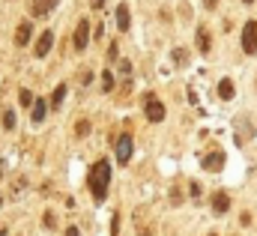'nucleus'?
Returning a JSON list of instances; mask_svg holds the SVG:
<instances>
[{
    "label": "nucleus",
    "mask_w": 257,
    "mask_h": 236,
    "mask_svg": "<svg viewBox=\"0 0 257 236\" xmlns=\"http://www.w3.org/2000/svg\"><path fill=\"white\" fill-rule=\"evenodd\" d=\"M87 186H90V192H93V198H96V201H105L108 186H111V162H108V159H99V162L90 168Z\"/></svg>",
    "instance_id": "f257e3e1"
},
{
    "label": "nucleus",
    "mask_w": 257,
    "mask_h": 236,
    "mask_svg": "<svg viewBox=\"0 0 257 236\" xmlns=\"http://www.w3.org/2000/svg\"><path fill=\"white\" fill-rule=\"evenodd\" d=\"M144 111H147V120H150V123H162V120H165V105H162L153 93L144 96Z\"/></svg>",
    "instance_id": "f03ea898"
},
{
    "label": "nucleus",
    "mask_w": 257,
    "mask_h": 236,
    "mask_svg": "<svg viewBox=\"0 0 257 236\" xmlns=\"http://www.w3.org/2000/svg\"><path fill=\"white\" fill-rule=\"evenodd\" d=\"M243 51L246 54H257V21H249L243 27Z\"/></svg>",
    "instance_id": "7ed1b4c3"
},
{
    "label": "nucleus",
    "mask_w": 257,
    "mask_h": 236,
    "mask_svg": "<svg viewBox=\"0 0 257 236\" xmlns=\"http://www.w3.org/2000/svg\"><path fill=\"white\" fill-rule=\"evenodd\" d=\"M132 153H135V141H132V135H120V141H117V162H120V165H129Z\"/></svg>",
    "instance_id": "20e7f679"
},
{
    "label": "nucleus",
    "mask_w": 257,
    "mask_h": 236,
    "mask_svg": "<svg viewBox=\"0 0 257 236\" xmlns=\"http://www.w3.org/2000/svg\"><path fill=\"white\" fill-rule=\"evenodd\" d=\"M90 45V21L87 18H81L78 21V27H75V48L78 51H84Z\"/></svg>",
    "instance_id": "39448f33"
},
{
    "label": "nucleus",
    "mask_w": 257,
    "mask_h": 236,
    "mask_svg": "<svg viewBox=\"0 0 257 236\" xmlns=\"http://www.w3.org/2000/svg\"><path fill=\"white\" fill-rule=\"evenodd\" d=\"M51 45H54V33H51V30H45V33L36 39V45H33V54H36V57H48Z\"/></svg>",
    "instance_id": "423d86ee"
},
{
    "label": "nucleus",
    "mask_w": 257,
    "mask_h": 236,
    "mask_svg": "<svg viewBox=\"0 0 257 236\" xmlns=\"http://www.w3.org/2000/svg\"><path fill=\"white\" fill-rule=\"evenodd\" d=\"M201 168H207V171L219 174V171L225 168V153H207V156L201 159Z\"/></svg>",
    "instance_id": "0eeeda50"
},
{
    "label": "nucleus",
    "mask_w": 257,
    "mask_h": 236,
    "mask_svg": "<svg viewBox=\"0 0 257 236\" xmlns=\"http://www.w3.org/2000/svg\"><path fill=\"white\" fill-rule=\"evenodd\" d=\"M54 6H57V0H30V3H27V9H30V15H33V18L48 15Z\"/></svg>",
    "instance_id": "6e6552de"
},
{
    "label": "nucleus",
    "mask_w": 257,
    "mask_h": 236,
    "mask_svg": "<svg viewBox=\"0 0 257 236\" xmlns=\"http://www.w3.org/2000/svg\"><path fill=\"white\" fill-rule=\"evenodd\" d=\"M195 45L201 48V54H210V51H213V48H210V45H213V36H210L207 27H198V33H195Z\"/></svg>",
    "instance_id": "1a4fd4ad"
},
{
    "label": "nucleus",
    "mask_w": 257,
    "mask_h": 236,
    "mask_svg": "<svg viewBox=\"0 0 257 236\" xmlns=\"http://www.w3.org/2000/svg\"><path fill=\"white\" fill-rule=\"evenodd\" d=\"M231 210V195L228 192H216V198H213V213L216 216H225Z\"/></svg>",
    "instance_id": "9d476101"
},
{
    "label": "nucleus",
    "mask_w": 257,
    "mask_h": 236,
    "mask_svg": "<svg viewBox=\"0 0 257 236\" xmlns=\"http://www.w3.org/2000/svg\"><path fill=\"white\" fill-rule=\"evenodd\" d=\"M24 192H27V177H12V183H9V198L18 201Z\"/></svg>",
    "instance_id": "9b49d317"
},
{
    "label": "nucleus",
    "mask_w": 257,
    "mask_h": 236,
    "mask_svg": "<svg viewBox=\"0 0 257 236\" xmlns=\"http://www.w3.org/2000/svg\"><path fill=\"white\" fill-rule=\"evenodd\" d=\"M30 30H33V24H27V21L18 24V30H15V45H18V48H24V45L30 42Z\"/></svg>",
    "instance_id": "f8f14e48"
},
{
    "label": "nucleus",
    "mask_w": 257,
    "mask_h": 236,
    "mask_svg": "<svg viewBox=\"0 0 257 236\" xmlns=\"http://www.w3.org/2000/svg\"><path fill=\"white\" fill-rule=\"evenodd\" d=\"M45 111H48L45 99H36V102L30 105V120H33V123H42V120H45Z\"/></svg>",
    "instance_id": "ddd939ff"
},
{
    "label": "nucleus",
    "mask_w": 257,
    "mask_h": 236,
    "mask_svg": "<svg viewBox=\"0 0 257 236\" xmlns=\"http://www.w3.org/2000/svg\"><path fill=\"white\" fill-rule=\"evenodd\" d=\"M129 24H132L129 6H126V3H120V6H117V27H120V30H129Z\"/></svg>",
    "instance_id": "4468645a"
},
{
    "label": "nucleus",
    "mask_w": 257,
    "mask_h": 236,
    "mask_svg": "<svg viewBox=\"0 0 257 236\" xmlns=\"http://www.w3.org/2000/svg\"><path fill=\"white\" fill-rule=\"evenodd\" d=\"M219 96H222L225 102H231V99H234V81H231V78H225V81L219 84Z\"/></svg>",
    "instance_id": "2eb2a0df"
},
{
    "label": "nucleus",
    "mask_w": 257,
    "mask_h": 236,
    "mask_svg": "<svg viewBox=\"0 0 257 236\" xmlns=\"http://www.w3.org/2000/svg\"><path fill=\"white\" fill-rule=\"evenodd\" d=\"M63 96H66V84H57V90L51 93V105L60 108V105H63Z\"/></svg>",
    "instance_id": "dca6fc26"
},
{
    "label": "nucleus",
    "mask_w": 257,
    "mask_h": 236,
    "mask_svg": "<svg viewBox=\"0 0 257 236\" xmlns=\"http://www.w3.org/2000/svg\"><path fill=\"white\" fill-rule=\"evenodd\" d=\"M3 129H6V132H12V129H15V114H12V108H6V111H3Z\"/></svg>",
    "instance_id": "f3484780"
},
{
    "label": "nucleus",
    "mask_w": 257,
    "mask_h": 236,
    "mask_svg": "<svg viewBox=\"0 0 257 236\" xmlns=\"http://www.w3.org/2000/svg\"><path fill=\"white\" fill-rule=\"evenodd\" d=\"M102 90H105V93H108V90H114V75H111L108 69L102 72Z\"/></svg>",
    "instance_id": "a211bd4d"
},
{
    "label": "nucleus",
    "mask_w": 257,
    "mask_h": 236,
    "mask_svg": "<svg viewBox=\"0 0 257 236\" xmlns=\"http://www.w3.org/2000/svg\"><path fill=\"white\" fill-rule=\"evenodd\" d=\"M174 63H177V66H186V63H189V54H186L183 48H177V51H174Z\"/></svg>",
    "instance_id": "6ab92c4d"
},
{
    "label": "nucleus",
    "mask_w": 257,
    "mask_h": 236,
    "mask_svg": "<svg viewBox=\"0 0 257 236\" xmlns=\"http://www.w3.org/2000/svg\"><path fill=\"white\" fill-rule=\"evenodd\" d=\"M75 135H90V123L87 120H78L75 123Z\"/></svg>",
    "instance_id": "aec40b11"
},
{
    "label": "nucleus",
    "mask_w": 257,
    "mask_h": 236,
    "mask_svg": "<svg viewBox=\"0 0 257 236\" xmlns=\"http://www.w3.org/2000/svg\"><path fill=\"white\" fill-rule=\"evenodd\" d=\"M18 99H21V105H33V102H36L30 90H21V93H18Z\"/></svg>",
    "instance_id": "412c9836"
},
{
    "label": "nucleus",
    "mask_w": 257,
    "mask_h": 236,
    "mask_svg": "<svg viewBox=\"0 0 257 236\" xmlns=\"http://www.w3.org/2000/svg\"><path fill=\"white\" fill-rule=\"evenodd\" d=\"M111 236H120V216L114 213V219H111Z\"/></svg>",
    "instance_id": "4be33fe9"
},
{
    "label": "nucleus",
    "mask_w": 257,
    "mask_h": 236,
    "mask_svg": "<svg viewBox=\"0 0 257 236\" xmlns=\"http://www.w3.org/2000/svg\"><path fill=\"white\" fill-rule=\"evenodd\" d=\"M120 72H123L126 78H132V63H129V60H120Z\"/></svg>",
    "instance_id": "5701e85b"
},
{
    "label": "nucleus",
    "mask_w": 257,
    "mask_h": 236,
    "mask_svg": "<svg viewBox=\"0 0 257 236\" xmlns=\"http://www.w3.org/2000/svg\"><path fill=\"white\" fill-rule=\"evenodd\" d=\"M42 222H45V228H54V225H57V219H54V213H45V219H42Z\"/></svg>",
    "instance_id": "b1692460"
},
{
    "label": "nucleus",
    "mask_w": 257,
    "mask_h": 236,
    "mask_svg": "<svg viewBox=\"0 0 257 236\" xmlns=\"http://www.w3.org/2000/svg\"><path fill=\"white\" fill-rule=\"evenodd\" d=\"M78 78H81V84H90V78H93V75H90L87 69H81V75H78Z\"/></svg>",
    "instance_id": "393cba45"
},
{
    "label": "nucleus",
    "mask_w": 257,
    "mask_h": 236,
    "mask_svg": "<svg viewBox=\"0 0 257 236\" xmlns=\"http://www.w3.org/2000/svg\"><path fill=\"white\" fill-rule=\"evenodd\" d=\"M204 6H207V9H216V6H219V0H204Z\"/></svg>",
    "instance_id": "a878e982"
},
{
    "label": "nucleus",
    "mask_w": 257,
    "mask_h": 236,
    "mask_svg": "<svg viewBox=\"0 0 257 236\" xmlns=\"http://www.w3.org/2000/svg\"><path fill=\"white\" fill-rule=\"evenodd\" d=\"M90 6H93V9H102V6H105V0H90Z\"/></svg>",
    "instance_id": "bb28decb"
},
{
    "label": "nucleus",
    "mask_w": 257,
    "mask_h": 236,
    "mask_svg": "<svg viewBox=\"0 0 257 236\" xmlns=\"http://www.w3.org/2000/svg\"><path fill=\"white\" fill-rule=\"evenodd\" d=\"M138 236H153V231H150V228H141V231H138Z\"/></svg>",
    "instance_id": "cd10ccee"
},
{
    "label": "nucleus",
    "mask_w": 257,
    "mask_h": 236,
    "mask_svg": "<svg viewBox=\"0 0 257 236\" xmlns=\"http://www.w3.org/2000/svg\"><path fill=\"white\" fill-rule=\"evenodd\" d=\"M66 236H81V234H78V228H69V231H66Z\"/></svg>",
    "instance_id": "c85d7f7f"
},
{
    "label": "nucleus",
    "mask_w": 257,
    "mask_h": 236,
    "mask_svg": "<svg viewBox=\"0 0 257 236\" xmlns=\"http://www.w3.org/2000/svg\"><path fill=\"white\" fill-rule=\"evenodd\" d=\"M243 3H255V0H243Z\"/></svg>",
    "instance_id": "c756f323"
},
{
    "label": "nucleus",
    "mask_w": 257,
    "mask_h": 236,
    "mask_svg": "<svg viewBox=\"0 0 257 236\" xmlns=\"http://www.w3.org/2000/svg\"><path fill=\"white\" fill-rule=\"evenodd\" d=\"M0 236H6V231H0Z\"/></svg>",
    "instance_id": "7c9ffc66"
},
{
    "label": "nucleus",
    "mask_w": 257,
    "mask_h": 236,
    "mask_svg": "<svg viewBox=\"0 0 257 236\" xmlns=\"http://www.w3.org/2000/svg\"><path fill=\"white\" fill-rule=\"evenodd\" d=\"M210 236H219V234H210Z\"/></svg>",
    "instance_id": "2f4dec72"
},
{
    "label": "nucleus",
    "mask_w": 257,
    "mask_h": 236,
    "mask_svg": "<svg viewBox=\"0 0 257 236\" xmlns=\"http://www.w3.org/2000/svg\"><path fill=\"white\" fill-rule=\"evenodd\" d=\"M0 177H3V171H0Z\"/></svg>",
    "instance_id": "473e14b6"
}]
</instances>
